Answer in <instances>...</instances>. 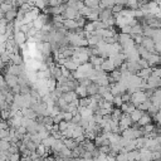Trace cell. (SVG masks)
<instances>
[{"mask_svg":"<svg viewBox=\"0 0 161 161\" xmlns=\"http://www.w3.org/2000/svg\"><path fill=\"white\" fill-rule=\"evenodd\" d=\"M132 119H131V116L130 114H126V113H123L122 114V117H121V119L118 121V125H119V131L122 132V131H125V130H127L128 127H131L132 126Z\"/></svg>","mask_w":161,"mask_h":161,"instance_id":"obj_1","label":"cell"},{"mask_svg":"<svg viewBox=\"0 0 161 161\" xmlns=\"http://www.w3.org/2000/svg\"><path fill=\"white\" fill-rule=\"evenodd\" d=\"M14 40H15V43L18 44V47L21 48V47L25 44V42L28 40V38H26V34H25V33L18 30V31L14 33Z\"/></svg>","mask_w":161,"mask_h":161,"instance_id":"obj_2","label":"cell"},{"mask_svg":"<svg viewBox=\"0 0 161 161\" xmlns=\"http://www.w3.org/2000/svg\"><path fill=\"white\" fill-rule=\"evenodd\" d=\"M4 78H5V82H6V84H8V87H9L10 89L14 88V87H16V86L19 84V77H16V75L5 73V74H4Z\"/></svg>","mask_w":161,"mask_h":161,"instance_id":"obj_3","label":"cell"},{"mask_svg":"<svg viewBox=\"0 0 161 161\" xmlns=\"http://www.w3.org/2000/svg\"><path fill=\"white\" fill-rule=\"evenodd\" d=\"M101 69H102L103 72H106V73H107V72H113V70L116 69L113 60H112L111 58L104 59V60H103V63L101 64Z\"/></svg>","mask_w":161,"mask_h":161,"instance_id":"obj_4","label":"cell"},{"mask_svg":"<svg viewBox=\"0 0 161 161\" xmlns=\"http://www.w3.org/2000/svg\"><path fill=\"white\" fill-rule=\"evenodd\" d=\"M18 9H19V8H15V6H14L11 10H9L8 13H5L4 18L6 19L8 23H13V21L16 19V16H18V11H19Z\"/></svg>","mask_w":161,"mask_h":161,"instance_id":"obj_5","label":"cell"},{"mask_svg":"<svg viewBox=\"0 0 161 161\" xmlns=\"http://www.w3.org/2000/svg\"><path fill=\"white\" fill-rule=\"evenodd\" d=\"M136 108H137V107H136L132 102H126V103H123V104L121 106V111H122L123 113H126V114H131Z\"/></svg>","mask_w":161,"mask_h":161,"instance_id":"obj_6","label":"cell"},{"mask_svg":"<svg viewBox=\"0 0 161 161\" xmlns=\"http://www.w3.org/2000/svg\"><path fill=\"white\" fill-rule=\"evenodd\" d=\"M98 92H99V86H98L96 82H92V83L87 87V93H88L89 97H92V96H94V94H98Z\"/></svg>","mask_w":161,"mask_h":161,"instance_id":"obj_7","label":"cell"},{"mask_svg":"<svg viewBox=\"0 0 161 161\" xmlns=\"http://www.w3.org/2000/svg\"><path fill=\"white\" fill-rule=\"evenodd\" d=\"M62 97L64 98V101H65L67 103H72L73 101L78 99V96L75 94V92H74V91H69V92H65V93H63V96H62Z\"/></svg>","mask_w":161,"mask_h":161,"instance_id":"obj_8","label":"cell"},{"mask_svg":"<svg viewBox=\"0 0 161 161\" xmlns=\"http://www.w3.org/2000/svg\"><path fill=\"white\" fill-rule=\"evenodd\" d=\"M21 113H23V117L29 119H35L38 117L36 113L33 111V108H21Z\"/></svg>","mask_w":161,"mask_h":161,"instance_id":"obj_9","label":"cell"},{"mask_svg":"<svg viewBox=\"0 0 161 161\" xmlns=\"http://www.w3.org/2000/svg\"><path fill=\"white\" fill-rule=\"evenodd\" d=\"M145 114V111H141V109H138V108H136L130 116H131V119H132V122L135 123V122H138L140 119H141V117Z\"/></svg>","mask_w":161,"mask_h":161,"instance_id":"obj_10","label":"cell"},{"mask_svg":"<svg viewBox=\"0 0 161 161\" xmlns=\"http://www.w3.org/2000/svg\"><path fill=\"white\" fill-rule=\"evenodd\" d=\"M74 92H75V94L79 97V98H86V97H88V93H87V87H84V86H78L75 89H74Z\"/></svg>","mask_w":161,"mask_h":161,"instance_id":"obj_11","label":"cell"},{"mask_svg":"<svg viewBox=\"0 0 161 161\" xmlns=\"http://www.w3.org/2000/svg\"><path fill=\"white\" fill-rule=\"evenodd\" d=\"M141 127H143V126H147V125H150L151 123V116L147 113V112H145V114L141 117V119L137 122Z\"/></svg>","mask_w":161,"mask_h":161,"instance_id":"obj_12","label":"cell"},{"mask_svg":"<svg viewBox=\"0 0 161 161\" xmlns=\"http://www.w3.org/2000/svg\"><path fill=\"white\" fill-rule=\"evenodd\" d=\"M55 140H57V138H54V137H53V136L50 135V136H48L47 138L42 140V145H43V146H45L47 148H52V146L54 145Z\"/></svg>","mask_w":161,"mask_h":161,"instance_id":"obj_13","label":"cell"},{"mask_svg":"<svg viewBox=\"0 0 161 161\" xmlns=\"http://www.w3.org/2000/svg\"><path fill=\"white\" fill-rule=\"evenodd\" d=\"M84 6L89 8V9H97L99 8V0H83Z\"/></svg>","mask_w":161,"mask_h":161,"instance_id":"obj_14","label":"cell"},{"mask_svg":"<svg viewBox=\"0 0 161 161\" xmlns=\"http://www.w3.org/2000/svg\"><path fill=\"white\" fill-rule=\"evenodd\" d=\"M63 141H64V145L69 148V150H74L79 143H77L75 142V140L74 138H63Z\"/></svg>","mask_w":161,"mask_h":161,"instance_id":"obj_15","label":"cell"},{"mask_svg":"<svg viewBox=\"0 0 161 161\" xmlns=\"http://www.w3.org/2000/svg\"><path fill=\"white\" fill-rule=\"evenodd\" d=\"M13 8H14V6H13V4H8V3H5V1L0 5V10H1L4 14H5V13H8L9 10H11Z\"/></svg>","mask_w":161,"mask_h":161,"instance_id":"obj_16","label":"cell"},{"mask_svg":"<svg viewBox=\"0 0 161 161\" xmlns=\"http://www.w3.org/2000/svg\"><path fill=\"white\" fill-rule=\"evenodd\" d=\"M69 125H70V122H68V121H62V122L58 123V130H59L60 132H64V131L69 127Z\"/></svg>","mask_w":161,"mask_h":161,"instance_id":"obj_17","label":"cell"},{"mask_svg":"<svg viewBox=\"0 0 161 161\" xmlns=\"http://www.w3.org/2000/svg\"><path fill=\"white\" fill-rule=\"evenodd\" d=\"M10 142L5 141V140H0V151H8L10 147Z\"/></svg>","mask_w":161,"mask_h":161,"instance_id":"obj_18","label":"cell"},{"mask_svg":"<svg viewBox=\"0 0 161 161\" xmlns=\"http://www.w3.org/2000/svg\"><path fill=\"white\" fill-rule=\"evenodd\" d=\"M62 116H63V121H68V122H70L73 118L72 112H62Z\"/></svg>","mask_w":161,"mask_h":161,"instance_id":"obj_19","label":"cell"},{"mask_svg":"<svg viewBox=\"0 0 161 161\" xmlns=\"http://www.w3.org/2000/svg\"><path fill=\"white\" fill-rule=\"evenodd\" d=\"M98 150H99L101 153H103V155H109V153H111V147H109V146H101Z\"/></svg>","mask_w":161,"mask_h":161,"instance_id":"obj_20","label":"cell"},{"mask_svg":"<svg viewBox=\"0 0 161 161\" xmlns=\"http://www.w3.org/2000/svg\"><path fill=\"white\" fill-rule=\"evenodd\" d=\"M20 160H21V157H20L19 152H18V153H13V155H10L9 158H8V161H20Z\"/></svg>","mask_w":161,"mask_h":161,"instance_id":"obj_21","label":"cell"},{"mask_svg":"<svg viewBox=\"0 0 161 161\" xmlns=\"http://www.w3.org/2000/svg\"><path fill=\"white\" fill-rule=\"evenodd\" d=\"M152 75L161 78V67H153L152 68Z\"/></svg>","mask_w":161,"mask_h":161,"instance_id":"obj_22","label":"cell"},{"mask_svg":"<svg viewBox=\"0 0 161 161\" xmlns=\"http://www.w3.org/2000/svg\"><path fill=\"white\" fill-rule=\"evenodd\" d=\"M9 136V130H0V140H4Z\"/></svg>","mask_w":161,"mask_h":161,"instance_id":"obj_23","label":"cell"},{"mask_svg":"<svg viewBox=\"0 0 161 161\" xmlns=\"http://www.w3.org/2000/svg\"><path fill=\"white\" fill-rule=\"evenodd\" d=\"M5 68H6V64H5V63L1 60V58H0V70H1V69H5Z\"/></svg>","mask_w":161,"mask_h":161,"instance_id":"obj_24","label":"cell"},{"mask_svg":"<svg viewBox=\"0 0 161 161\" xmlns=\"http://www.w3.org/2000/svg\"><path fill=\"white\" fill-rule=\"evenodd\" d=\"M4 15H5V14H4V13L0 10V20H1V19H4Z\"/></svg>","mask_w":161,"mask_h":161,"instance_id":"obj_25","label":"cell"}]
</instances>
